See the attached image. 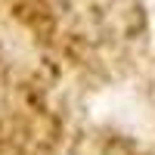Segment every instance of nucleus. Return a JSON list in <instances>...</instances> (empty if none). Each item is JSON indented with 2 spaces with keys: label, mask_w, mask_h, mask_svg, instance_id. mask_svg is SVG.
Returning <instances> with one entry per match:
<instances>
[{
  "label": "nucleus",
  "mask_w": 155,
  "mask_h": 155,
  "mask_svg": "<svg viewBox=\"0 0 155 155\" xmlns=\"http://www.w3.org/2000/svg\"><path fill=\"white\" fill-rule=\"evenodd\" d=\"M65 155H155V149H146L140 140L118 134V130H99V127H78L71 146Z\"/></svg>",
  "instance_id": "2"
},
{
  "label": "nucleus",
  "mask_w": 155,
  "mask_h": 155,
  "mask_svg": "<svg viewBox=\"0 0 155 155\" xmlns=\"http://www.w3.org/2000/svg\"><path fill=\"white\" fill-rule=\"evenodd\" d=\"M71 90L34 59L0 53V155H65Z\"/></svg>",
  "instance_id": "1"
}]
</instances>
